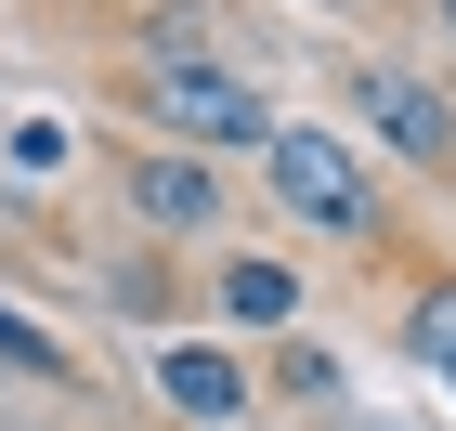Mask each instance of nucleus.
I'll return each instance as SVG.
<instances>
[{
    "label": "nucleus",
    "instance_id": "1",
    "mask_svg": "<svg viewBox=\"0 0 456 431\" xmlns=\"http://www.w3.org/2000/svg\"><path fill=\"white\" fill-rule=\"evenodd\" d=\"M131 118L170 131L183 157H235V144L274 131V105H261L248 66H131Z\"/></svg>",
    "mask_w": 456,
    "mask_h": 431
},
{
    "label": "nucleus",
    "instance_id": "2",
    "mask_svg": "<svg viewBox=\"0 0 456 431\" xmlns=\"http://www.w3.org/2000/svg\"><path fill=\"white\" fill-rule=\"evenodd\" d=\"M261 170H274V196L314 222V236H339V249L391 236V222H379V183H365V157H352L339 131H300V118H274V131H261Z\"/></svg>",
    "mask_w": 456,
    "mask_h": 431
},
{
    "label": "nucleus",
    "instance_id": "3",
    "mask_svg": "<svg viewBox=\"0 0 456 431\" xmlns=\"http://www.w3.org/2000/svg\"><path fill=\"white\" fill-rule=\"evenodd\" d=\"M118 210L196 249V236H222V222H235V196H222L209 157H183V144H131V157H118Z\"/></svg>",
    "mask_w": 456,
    "mask_h": 431
},
{
    "label": "nucleus",
    "instance_id": "4",
    "mask_svg": "<svg viewBox=\"0 0 456 431\" xmlns=\"http://www.w3.org/2000/svg\"><path fill=\"white\" fill-rule=\"evenodd\" d=\"M352 118L391 144V157H418V170H444L456 157V92L418 66H352Z\"/></svg>",
    "mask_w": 456,
    "mask_h": 431
},
{
    "label": "nucleus",
    "instance_id": "5",
    "mask_svg": "<svg viewBox=\"0 0 456 431\" xmlns=\"http://www.w3.org/2000/svg\"><path fill=\"white\" fill-rule=\"evenodd\" d=\"M157 393L183 431H235L248 419V353L235 340H157Z\"/></svg>",
    "mask_w": 456,
    "mask_h": 431
},
{
    "label": "nucleus",
    "instance_id": "6",
    "mask_svg": "<svg viewBox=\"0 0 456 431\" xmlns=\"http://www.w3.org/2000/svg\"><path fill=\"white\" fill-rule=\"evenodd\" d=\"M131 66H235V39H222L209 0H157V13L131 27Z\"/></svg>",
    "mask_w": 456,
    "mask_h": 431
},
{
    "label": "nucleus",
    "instance_id": "7",
    "mask_svg": "<svg viewBox=\"0 0 456 431\" xmlns=\"http://www.w3.org/2000/svg\"><path fill=\"white\" fill-rule=\"evenodd\" d=\"M222 314H235V327H287V314H300V275L261 261V249H235V261H222Z\"/></svg>",
    "mask_w": 456,
    "mask_h": 431
},
{
    "label": "nucleus",
    "instance_id": "8",
    "mask_svg": "<svg viewBox=\"0 0 456 431\" xmlns=\"http://www.w3.org/2000/svg\"><path fill=\"white\" fill-rule=\"evenodd\" d=\"M404 353H418L430 379H456V287H418V301H404Z\"/></svg>",
    "mask_w": 456,
    "mask_h": 431
},
{
    "label": "nucleus",
    "instance_id": "9",
    "mask_svg": "<svg viewBox=\"0 0 456 431\" xmlns=\"http://www.w3.org/2000/svg\"><path fill=\"white\" fill-rule=\"evenodd\" d=\"M0 366H27V379H53V366H66V353H53V340H39V327L13 314V301H0Z\"/></svg>",
    "mask_w": 456,
    "mask_h": 431
},
{
    "label": "nucleus",
    "instance_id": "10",
    "mask_svg": "<svg viewBox=\"0 0 456 431\" xmlns=\"http://www.w3.org/2000/svg\"><path fill=\"white\" fill-rule=\"evenodd\" d=\"M0 157H13V170H53L66 144H53V118H13V131H0Z\"/></svg>",
    "mask_w": 456,
    "mask_h": 431
},
{
    "label": "nucleus",
    "instance_id": "11",
    "mask_svg": "<svg viewBox=\"0 0 456 431\" xmlns=\"http://www.w3.org/2000/svg\"><path fill=\"white\" fill-rule=\"evenodd\" d=\"M444 39H456V0H444Z\"/></svg>",
    "mask_w": 456,
    "mask_h": 431
}]
</instances>
